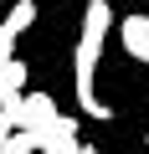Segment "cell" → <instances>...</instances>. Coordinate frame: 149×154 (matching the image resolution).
<instances>
[{
    "instance_id": "1",
    "label": "cell",
    "mask_w": 149,
    "mask_h": 154,
    "mask_svg": "<svg viewBox=\"0 0 149 154\" xmlns=\"http://www.w3.org/2000/svg\"><path fill=\"white\" fill-rule=\"evenodd\" d=\"M113 31V5L108 0H88V16H82V36H77V57H72V88H77V108L98 123L113 118L108 103H98L93 93V72H98V57H103V41Z\"/></svg>"
},
{
    "instance_id": "2",
    "label": "cell",
    "mask_w": 149,
    "mask_h": 154,
    "mask_svg": "<svg viewBox=\"0 0 149 154\" xmlns=\"http://www.w3.org/2000/svg\"><path fill=\"white\" fill-rule=\"evenodd\" d=\"M51 118H57L51 93H21V98H11L5 108H0V134H16V128L36 134V128H46Z\"/></svg>"
},
{
    "instance_id": "3",
    "label": "cell",
    "mask_w": 149,
    "mask_h": 154,
    "mask_svg": "<svg viewBox=\"0 0 149 154\" xmlns=\"http://www.w3.org/2000/svg\"><path fill=\"white\" fill-rule=\"evenodd\" d=\"M118 41L134 62L149 67V16H118Z\"/></svg>"
},
{
    "instance_id": "4",
    "label": "cell",
    "mask_w": 149,
    "mask_h": 154,
    "mask_svg": "<svg viewBox=\"0 0 149 154\" xmlns=\"http://www.w3.org/2000/svg\"><path fill=\"white\" fill-rule=\"evenodd\" d=\"M67 139H77V118H62V113H57L46 128H36V149H41V154H51V149L67 144Z\"/></svg>"
},
{
    "instance_id": "5",
    "label": "cell",
    "mask_w": 149,
    "mask_h": 154,
    "mask_svg": "<svg viewBox=\"0 0 149 154\" xmlns=\"http://www.w3.org/2000/svg\"><path fill=\"white\" fill-rule=\"evenodd\" d=\"M21 93H26V62L16 57L11 67H0V108H5L11 98H21Z\"/></svg>"
},
{
    "instance_id": "6",
    "label": "cell",
    "mask_w": 149,
    "mask_h": 154,
    "mask_svg": "<svg viewBox=\"0 0 149 154\" xmlns=\"http://www.w3.org/2000/svg\"><path fill=\"white\" fill-rule=\"evenodd\" d=\"M31 21H36V0H16V5H11V16H0V31L16 41V36H21Z\"/></svg>"
},
{
    "instance_id": "7",
    "label": "cell",
    "mask_w": 149,
    "mask_h": 154,
    "mask_svg": "<svg viewBox=\"0 0 149 154\" xmlns=\"http://www.w3.org/2000/svg\"><path fill=\"white\" fill-rule=\"evenodd\" d=\"M11 62H16V41L0 31V67H11Z\"/></svg>"
},
{
    "instance_id": "8",
    "label": "cell",
    "mask_w": 149,
    "mask_h": 154,
    "mask_svg": "<svg viewBox=\"0 0 149 154\" xmlns=\"http://www.w3.org/2000/svg\"><path fill=\"white\" fill-rule=\"evenodd\" d=\"M51 154H82V139H67V144H57Z\"/></svg>"
},
{
    "instance_id": "9",
    "label": "cell",
    "mask_w": 149,
    "mask_h": 154,
    "mask_svg": "<svg viewBox=\"0 0 149 154\" xmlns=\"http://www.w3.org/2000/svg\"><path fill=\"white\" fill-rule=\"evenodd\" d=\"M82 154H98V149H93V144H82Z\"/></svg>"
},
{
    "instance_id": "10",
    "label": "cell",
    "mask_w": 149,
    "mask_h": 154,
    "mask_svg": "<svg viewBox=\"0 0 149 154\" xmlns=\"http://www.w3.org/2000/svg\"><path fill=\"white\" fill-rule=\"evenodd\" d=\"M144 144H149V134H144Z\"/></svg>"
}]
</instances>
